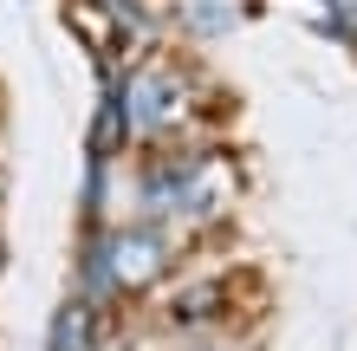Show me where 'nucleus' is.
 Masks as SVG:
<instances>
[{
    "label": "nucleus",
    "instance_id": "obj_6",
    "mask_svg": "<svg viewBox=\"0 0 357 351\" xmlns=\"http://www.w3.org/2000/svg\"><path fill=\"white\" fill-rule=\"evenodd\" d=\"M188 351H234V345H221V338H188Z\"/></svg>",
    "mask_w": 357,
    "mask_h": 351
},
{
    "label": "nucleus",
    "instance_id": "obj_8",
    "mask_svg": "<svg viewBox=\"0 0 357 351\" xmlns=\"http://www.w3.org/2000/svg\"><path fill=\"white\" fill-rule=\"evenodd\" d=\"M0 267H7V241H0Z\"/></svg>",
    "mask_w": 357,
    "mask_h": 351
},
{
    "label": "nucleus",
    "instance_id": "obj_9",
    "mask_svg": "<svg viewBox=\"0 0 357 351\" xmlns=\"http://www.w3.org/2000/svg\"><path fill=\"white\" fill-rule=\"evenodd\" d=\"M117 351H123V345H117Z\"/></svg>",
    "mask_w": 357,
    "mask_h": 351
},
{
    "label": "nucleus",
    "instance_id": "obj_1",
    "mask_svg": "<svg viewBox=\"0 0 357 351\" xmlns=\"http://www.w3.org/2000/svg\"><path fill=\"white\" fill-rule=\"evenodd\" d=\"M188 260V241L162 221H143V215H123V221H104V228L78 234V260H72V293L91 299V306H150L162 286L182 274Z\"/></svg>",
    "mask_w": 357,
    "mask_h": 351
},
{
    "label": "nucleus",
    "instance_id": "obj_5",
    "mask_svg": "<svg viewBox=\"0 0 357 351\" xmlns=\"http://www.w3.org/2000/svg\"><path fill=\"white\" fill-rule=\"evenodd\" d=\"M325 7H331V27L325 33H338L344 46H357V0H325Z\"/></svg>",
    "mask_w": 357,
    "mask_h": 351
},
{
    "label": "nucleus",
    "instance_id": "obj_2",
    "mask_svg": "<svg viewBox=\"0 0 357 351\" xmlns=\"http://www.w3.org/2000/svg\"><path fill=\"white\" fill-rule=\"evenodd\" d=\"M241 313L234 299V280L227 274H176L169 286L156 293V319L169 325V332H188V338H221V325Z\"/></svg>",
    "mask_w": 357,
    "mask_h": 351
},
{
    "label": "nucleus",
    "instance_id": "obj_7",
    "mask_svg": "<svg viewBox=\"0 0 357 351\" xmlns=\"http://www.w3.org/2000/svg\"><path fill=\"white\" fill-rule=\"evenodd\" d=\"M111 13H130V7H156V0H104Z\"/></svg>",
    "mask_w": 357,
    "mask_h": 351
},
{
    "label": "nucleus",
    "instance_id": "obj_4",
    "mask_svg": "<svg viewBox=\"0 0 357 351\" xmlns=\"http://www.w3.org/2000/svg\"><path fill=\"white\" fill-rule=\"evenodd\" d=\"M254 7L260 0H162L169 33H182V39H221V33H234Z\"/></svg>",
    "mask_w": 357,
    "mask_h": 351
},
{
    "label": "nucleus",
    "instance_id": "obj_3",
    "mask_svg": "<svg viewBox=\"0 0 357 351\" xmlns=\"http://www.w3.org/2000/svg\"><path fill=\"white\" fill-rule=\"evenodd\" d=\"M117 313L111 306H91V299H78L66 293L59 299V313L46 325V351H117Z\"/></svg>",
    "mask_w": 357,
    "mask_h": 351
}]
</instances>
